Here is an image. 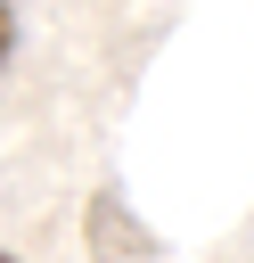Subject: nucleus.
Listing matches in <instances>:
<instances>
[{
    "instance_id": "obj_1",
    "label": "nucleus",
    "mask_w": 254,
    "mask_h": 263,
    "mask_svg": "<svg viewBox=\"0 0 254 263\" xmlns=\"http://www.w3.org/2000/svg\"><path fill=\"white\" fill-rule=\"evenodd\" d=\"M8 58H16V8L0 0V74H8Z\"/></svg>"
},
{
    "instance_id": "obj_2",
    "label": "nucleus",
    "mask_w": 254,
    "mask_h": 263,
    "mask_svg": "<svg viewBox=\"0 0 254 263\" xmlns=\"http://www.w3.org/2000/svg\"><path fill=\"white\" fill-rule=\"evenodd\" d=\"M0 263H16V255H8V247H0Z\"/></svg>"
}]
</instances>
